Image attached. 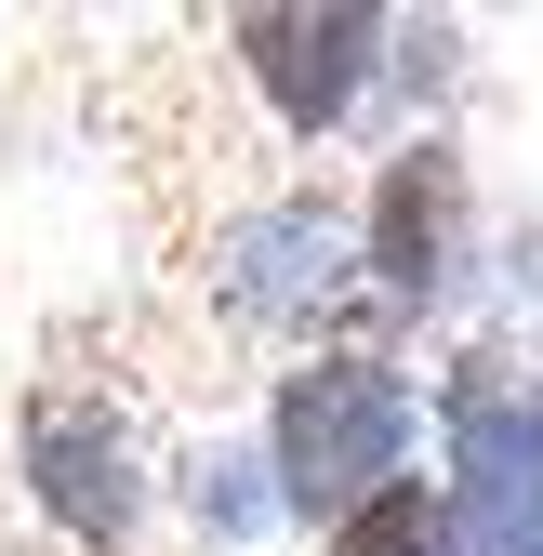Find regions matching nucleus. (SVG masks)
I'll return each instance as SVG.
<instances>
[{
	"label": "nucleus",
	"mask_w": 543,
	"mask_h": 556,
	"mask_svg": "<svg viewBox=\"0 0 543 556\" xmlns=\"http://www.w3.org/2000/svg\"><path fill=\"white\" fill-rule=\"evenodd\" d=\"M397 464H412V384L384 358L279 371V397H265V491H279V517H331L345 530L371 491H397Z\"/></svg>",
	"instance_id": "obj_1"
},
{
	"label": "nucleus",
	"mask_w": 543,
	"mask_h": 556,
	"mask_svg": "<svg viewBox=\"0 0 543 556\" xmlns=\"http://www.w3.org/2000/svg\"><path fill=\"white\" fill-rule=\"evenodd\" d=\"M451 556H543V358L451 371Z\"/></svg>",
	"instance_id": "obj_2"
},
{
	"label": "nucleus",
	"mask_w": 543,
	"mask_h": 556,
	"mask_svg": "<svg viewBox=\"0 0 543 556\" xmlns=\"http://www.w3.org/2000/svg\"><path fill=\"white\" fill-rule=\"evenodd\" d=\"M345 265H358V226L292 186V199H252L239 226H213V305L239 331H292L345 292Z\"/></svg>",
	"instance_id": "obj_3"
},
{
	"label": "nucleus",
	"mask_w": 543,
	"mask_h": 556,
	"mask_svg": "<svg viewBox=\"0 0 543 556\" xmlns=\"http://www.w3.org/2000/svg\"><path fill=\"white\" fill-rule=\"evenodd\" d=\"M27 491L66 543H132L147 530V451L106 397H40L27 410Z\"/></svg>",
	"instance_id": "obj_4"
},
{
	"label": "nucleus",
	"mask_w": 543,
	"mask_h": 556,
	"mask_svg": "<svg viewBox=\"0 0 543 556\" xmlns=\"http://www.w3.org/2000/svg\"><path fill=\"white\" fill-rule=\"evenodd\" d=\"M239 40V66H252V93L279 106V132H331L358 93H371V53H384V14H292V0H265V14H239L226 27Z\"/></svg>",
	"instance_id": "obj_5"
},
{
	"label": "nucleus",
	"mask_w": 543,
	"mask_h": 556,
	"mask_svg": "<svg viewBox=\"0 0 543 556\" xmlns=\"http://www.w3.org/2000/svg\"><path fill=\"white\" fill-rule=\"evenodd\" d=\"M358 265L384 278V305H438L451 265H464V160L451 147H397L384 186H371V226H358Z\"/></svg>",
	"instance_id": "obj_6"
},
{
	"label": "nucleus",
	"mask_w": 543,
	"mask_h": 556,
	"mask_svg": "<svg viewBox=\"0 0 543 556\" xmlns=\"http://www.w3.org/2000/svg\"><path fill=\"white\" fill-rule=\"evenodd\" d=\"M318 556H451V504L425 491V477H397V491H371L345 530H318Z\"/></svg>",
	"instance_id": "obj_7"
},
{
	"label": "nucleus",
	"mask_w": 543,
	"mask_h": 556,
	"mask_svg": "<svg viewBox=\"0 0 543 556\" xmlns=\"http://www.w3.org/2000/svg\"><path fill=\"white\" fill-rule=\"evenodd\" d=\"M239 477H252V464H226V451L199 464V530H252L265 504H279V491H239Z\"/></svg>",
	"instance_id": "obj_8"
}]
</instances>
